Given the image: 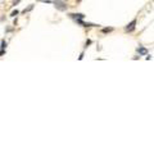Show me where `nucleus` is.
<instances>
[{"instance_id": "1", "label": "nucleus", "mask_w": 154, "mask_h": 154, "mask_svg": "<svg viewBox=\"0 0 154 154\" xmlns=\"http://www.w3.org/2000/svg\"><path fill=\"white\" fill-rule=\"evenodd\" d=\"M51 3H53V4H54V7H55L58 10H61V12H66V10H67V8H68V7H67V4H66L63 0H53Z\"/></svg>"}, {"instance_id": "2", "label": "nucleus", "mask_w": 154, "mask_h": 154, "mask_svg": "<svg viewBox=\"0 0 154 154\" xmlns=\"http://www.w3.org/2000/svg\"><path fill=\"white\" fill-rule=\"evenodd\" d=\"M136 23H138V21H136V18L135 19H132L126 27H125V31L126 32H134L135 31V28H136Z\"/></svg>"}, {"instance_id": "3", "label": "nucleus", "mask_w": 154, "mask_h": 154, "mask_svg": "<svg viewBox=\"0 0 154 154\" xmlns=\"http://www.w3.org/2000/svg\"><path fill=\"white\" fill-rule=\"evenodd\" d=\"M76 23L82 26V27H96V25L94 23H89V22H84V19H76Z\"/></svg>"}, {"instance_id": "4", "label": "nucleus", "mask_w": 154, "mask_h": 154, "mask_svg": "<svg viewBox=\"0 0 154 154\" xmlns=\"http://www.w3.org/2000/svg\"><path fill=\"white\" fill-rule=\"evenodd\" d=\"M68 17L76 21V19H84V18H85V14H84V13H69Z\"/></svg>"}, {"instance_id": "5", "label": "nucleus", "mask_w": 154, "mask_h": 154, "mask_svg": "<svg viewBox=\"0 0 154 154\" xmlns=\"http://www.w3.org/2000/svg\"><path fill=\"white\" fill-rule=\"evenodd\" d=\"M5 48H7V43H5V40H1V44H0V57L5 54Z\"/></svg>"}, {"instance_id": "6", "label": "nucleus", "mask_w": 154, "mask_h": 154, "mask_svg": "<svg viewBox=\"0 0 154 154\" xmlns=\"http://www.w3.org/2000/svg\"><path fill=\"white\" fill-rule=\"evenodd\" d=\"M138 53L140 54V55H146V54H148V49H146V48H141V46H139Z\"/></svg>"}, {"instance_id": "7", "label": "nucleus", "mask_w": 154, "mask_h": 154, "mask_svg": "<svg viewBox=\"0 0 154 154\" xmlns=\"http://www.w3.org/2000/svg\"><path fill=\"white\" fill-rule=\"evenodd\" d=\"M113 30H114L113 27H107V28H103V30H102V32H103V33H108V32H112Z\"/></svg>"}, {"instance_id": "8", "label": "nucleus", "mask_w": 154, "mask_h": 154, "mask_svg": "<svg viewBox=\"0 0 154 154\" xmlns=\"http://www.w3.org/2000/svg\"><path fill=\"white\" fill-rule=\"evenodd\" d=\"M32 9H33V5H30V7H28V8H26V9H25V10H23V13H27V12H31V10H32Z\"/></svg>"}, {"instance_id": "9", "label": "nucleus", "mask_w": 154, "mask_h": 154, "mask_svg": "<svg viewBox=\"0 0 154 154\" xmlns=\"http://www.w3.org/2000/svg\"><path fill=\"white\" fill-rule=\"evenodd\" d=\"M18 13H19V10L15 9V10H13V12L10 13V17H15V15H18Z\"/></svg>"}, {"instance_id": "10", "label": "nucleus", "mask_w": 154, "mask_h": 154, "mask_svg": "<svg viewBox=\"0 0 154 154\" xmlns=\"http://www.w3.org/2000/svg\"><path fill=\"white\" fill-rule=\"evenodd\" d=\"M91 44H92V41H91V40H87V41H86V44H85V48H87V46H89V45H91Z\"/></svg>"}, {"instance_id": "11", "label": "nucleus", "mask_w": 154, "mask_h": 154, "mask_svg": "<svg viewBox=\"0 0 154 154\" xmlns=\"http://www.w3.org/2000/svg\"><path fill=\"white\" fill-rule=\"evenodd\" d=\"M84 59V53H81V55L78 57V61H82Z\"/></svg>"}, {"instance_id": "12", "label": "nucleus", "mask_w": 154, "mask_h": 154, "mask_svg": "<svg viewBox=\"0 0 154 154\" xmlns=\"http://www.w3.org/2000/svg\"><path fill=\"white\" fill-rule=\"evenodd\" d=\"M13 1H14V5H17V4H18V3H19L21 0H13Z\"/></svg>"}, {"instance_id": "13", "label": "nucleus", "mask_w": 154, "mask_h": 154, "mask_svg": "<svg viewBox=\"0 0 154 154\" xmlns=\"http://www.w3.org/2000/svg\"><path fill=\"white\" fill-rule=\"evenodd\" d=\"M37 1H44V0H37Z\"/></svg>"}, {"instance_id": "14", "label": "nucleus", "mask_w": 154, "mask_h": 154, "mask_svg": "<svg viewBox=\"0 0 154 154\" xmlns=\"http://www.w3.org/2000/svg\"><path fill=\"white\" fill-rule=\"evenodd\" d=\"M77 1H78V3H80V1H81V0H77Z\"/></svg>"}]
</instances>
